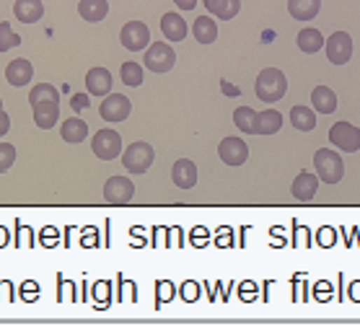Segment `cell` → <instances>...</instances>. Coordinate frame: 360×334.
Masks as SVG:
<instances>
[{"mask_svg":"<svg viewBox=\"0 0 360 334\" xmlns=\"http://www.w3.org/2000/svg\"><path fill=\"white\" fill-rule=\"evenodd\" d=\"M254 88H257L259 102L275 104V102H280V99L285 96V91H288V78H285L283 70L265 68L257 76V83H254Z\"/></svg>","mask_w":360,"mask_h":334,"instance_id":"6da1fadb","label":"cell"},{"mask_svg":"<svg viewBox=\"0 0 360 334\" xmlns=\"http://www.w3.org/2000/svg\"><path fill=\"white\" fill-rule=\"evenodd\" d=\"M314 169H317L319 181H326V184H337L345 176V161L332 148H319L314 153Z\"/></svg>","mask_w":360,"mask_h":334,"instance_id":"7a4b0ae2","label":"cell"},{"mask_svg":"<svg viewBox=\"0 0 360 334\" xmlns=\"http://www.w3.org/2000/svg\"><path fill=\"white\" fill-rule=\"evenodd\" d=\"M153 158H155V151L151 143H132L125 151V155H122V166L130 174H146L153 166Z\"/></svg>","mask_w":360,"mask_h":334,"instance_id":"3957f363","label":"cell"},{"mask_svg":"<svg viewBox=\"0 0 360 334\" xmlns=\"http://www.w3.org/2000/svg\"><path fill=\"white\" fill-rule=\"evenodd\" d=\"M151 73H169L176 65V52L172 44L166 42H151L146 50V62H143Z\"/></svg>","mask_w":360,"mask_h":334,"instance_id":"277c9868","label":"cell"},{"mask_svg":"<svg viewBox=\"0 0 360 334\" xmlns=\"http://www.w3.org/2000/svg\"><path fill=\"white\" fill-rule=\"evenodd\" d=\"M91 148H94L96 158H102V161H114V158H120L122 153V137L117 130H109L104 127L99 130L91 140Z\"/></svg>","mask_w":360,"mask_h":334,"instance_id":"5b68a950","label":"cell"},{"mask_svg":"<svg viewBox=\"0 0 360 334\" xmlns=\"http://www.w3.org/2000/svg\"><path fill=\"white\" fill-rule=\"evenodd\" d=\"M324 50L332 65H347L352 60V36L347 32H335L324 39Z\"/></svg>","mask_w":360,"mask_h":334,"instance_id":"8992f818","label":"cell"},{"mask_svg":"<svg viewBox=\"0 0 360 334\" xmlns=\"http://www.w3.org/2000/svg\"><path fill=\"white\" fill-rule=\"evenodd\" d=\"M120 42L130 52H143L151 44V29L143 21H130V24L122 26Z\"/></svg>","mask_w":360,"mask_h":334,"instance_id":"52a82bcc","label":"cell"},{"mask_svg":"<svg viewBox=\"0 0 360 334\" xmlns=\"http://www.w3.org/2000/svg\"><path fill=\"white\" fill-rule=\"evenodd\" d=\"M135 197V184L127 176H109L104 181V200L109 205H127Z\"/></svg>","mask_w":360,"mask_h":334,"instance_id":"ba28073f","label":"cell"},{"mask_svg":"<svg viewBox=\"0 0 360 334\" xmlns=\"http://www.w3.org/2000/svg\"><path fill=\"white\" fill-rule=\"evenodd\" d=\"M132 111V104L125 94H109L102 99V106H99V114H102L104 122H125Z\"/></svg>","mask_w":360,"mask_h":334,"instance_id":"9c48e42d","label":"cell"},{"mask_svg":"<svg viewBox=\"0 0 360 334\" xmlns=\"http://www.w3.org/2000/svg\"><path fill=\"white\" fill-rule=\"evenodd\" d=\"M329 143L335 148H342L345 153H355L360 151V130L352 127L350 122H337L329 130Z\"/></svg>","mask_w":360,"mask_h":334,"instance_id":"30bf717a","label":"cell"},{"mask_svg":"<svg viewBox=\"0 0 360 334\" xmlns=\"http://www.w3.org/2000/svg\"><path fill=\"white\" fill-rule=\"evenodd\" d=\"M218 155L226 166H244L249 161V146L241 137H223L218 146Z\"/></svg>","mask_w":360,"mask_h":334,"instance_id":"8fae6325","label":"cell"},{"mask_svg":"<svg viewBox=\"0 0 360 334\" xmlns=\"http://www.w3.org/2000/svg\"><path fill=\"white\" fill-rule=\"evenodd\" d=\"M112 73L106 68H102V65H96V68H91L86 73V91L88 96H99V99H104V96L112 94Z\"/></svg>","mask_w":360,"mask_h":334,"instance_id":"7c38bea8","label":"cell"},{"mask_svg":"<svg viewBox=\"0 0 360 334\" xmlns=\"http://www.w3.org/2000/svg\"><path fill=\"white\" fill-rule=\"evenodd\" d=\"M172 181L179 189H192L198 184V166L189 161V158H179L172 166Z\"/></svg>","mask_w":360,"mask_h":334,"instance_id":"4fadbf2b","label":"cell"},{"mask_svg":"<svg viewBox=\"0 0 360 334\" xmlns=\"http://www.w3.org/2000/svg\"><path fill=\"white\" fill-rule=\"evenodd\" d=\"M317 192H319V176L311 172H300L291 184V195L296 200H303V202L317 197Z\"/></svg>","mask_w":360,"mask_h":334,"instance_id":"5bb4252c","label":"cell"},{"mask_svg":"<svg viewBox=\"0 0 360 334\" xmlns=\"http://www.w3.org/2000/svg\"><path fill=\"white\" fill-rule=\"evenodd\" d=\"M32 78H34V65L29 60H13L6 65V81H8L11 86H29L32 83Z\"/></svg>","mask_w":360,"mask_h":334,"instance_id":"9a60e30c","label":"cell"},{"mask_svg":"<svg viewBox=\"0 0 360 334\" xmlns=\"http://www.w3.org/2000/svg\"><path fill=\"white\" fill-rule=\"evenodd\" d=\"M280 127H283V114L277 109L257 111V117H254V135H275Z\"/></svg>","mask_w":360,"mask_h":334,"instance_id":"2e32d148","label":"cell"},{"mask_svg":"<svg viewBox=\"0 0 360 334\" xmlns=\"http://www.w3.org/2000/svg\"><path fill=\"white\" fill-rule=\"evenodd\" d=\"M13 16H16L21 24H36V21L44 16L42 0H16V3H13Z\"/></svg>","mask_w":360,"mask_h":334,"instance_id":"e0dca14e","label":"cell"},{"mask_svg":"<svg viewBox=\"0 0 360 334\" xmlns=\"http://www.w3.org/2000/svg\"><path fill=\"white\" fill-rule=\"evenodd\" d=\"M161 32L169 42H181V39H187V21L179 13H163Z\"/></svg>","mask_w":360,"mask_h":334,"instance_id":"ac0fdd59","label":"cell"},{"mask_svg":"<svg viewBox=\"0 0 360 334\" xmlns=\"http://www.w3.org/2000/svg\"><path fill=\"white\" fill-rule=\"evenodd\" d=\"M288 11H291V16L296 18V21L306 24V21L319 16L321 0H288Z\"/></svg>","mask_w":360,"mask_h":334,"instance_id":"d6986e66","label":"cell"},{"mask_svg":"<svg viewBox=\"0 0 360 334\" xmlns=\"http://www.w3.org/2000/svg\"><path fill=\"white\" fill-rule=\"evenodd\" d=\"M78 13H81V18L88 21V24H99V21H104L106 13H109V3H106V0H81V3H78Z\"/></svg>","mask_w":360,"mask_h":334,"instance_id":"ffe728a7","label":"cell"},{"mask_svg":"<svg viewBox=\"0 0 360 334\" xmlns=\"http://www.w3.org/2000/svg\"><path fill=\"white\" fill-rule=\"evenodd\" d=\"M311 106L319 111V114H332L337 109V96L329 86H317L311 91Z\"/></svg>","mask_w":360,"mask_h":334,"instance_id":"44dd1931","label":"cell"},{"mask_svg":"<svg viewBox=\"0 0 360 334\" xmlns=\"http://www.w3.org/2000/svg\"><path fill=\"white\" fill-rule=\"evenodd\" d=\"M60 135L65 143H83L88 137V125L81 117H70V120L62 122Z\"/></svg>","mask_w":360,"mask_h":334,"instance_id":"7402d4cb","label":"cell"},{"mask_svg":"<svg viewBox=\"0 0 360 334\" xmlns=\"http://www.w3.org/2000/svg\"><path fill=\"white\" fill-rule=\"evenodd\" d=\"M205 8L218 16L221 21H231V18L239 16L241 11V0H205Z\"/></svg>","mask_w":360,"mask_h":334,"instance_id":"603a6c76","label":"cell"},{"mask_svg":"<svg viewBox=\"0 0 360 334\" xmlns=\"http://www.w3.org/2000/svg\"><path fill=\"white\" fill-rule=\"evenodd\" d=\"M60 120V104H39L34 106V125L39 130H50Z\"/></svg>","mask_w":360,"mask_h":334,"instance_id":"cb8c5ba5","label":"cell"},{"mask_svg":"<svg viewBox=\"0 0 360 334\" xmlns=\"http://www.w3.org/2000/svg\"><path fill=\"white\" fill-rule=\"evenodd\" d=\"M192 34L200 44H213L218 39V24H215L210 16H200L195 24H192Z\"/></svg>","mask_w":360,"mask_h":334,"instance_id":"d4e9b609","label":"cell"},{"mask_svg":"<svg viewBox=\"0 0 360 334\" xmlns=\"http://www.w3.org/2000/svg\"><path fill=\"white\" fill-rule=\"evenodd\" d=\"M296 44L300 47V52H306V55H314V52H319L321 47H324V36H321V32L319 29H300L298 36H296Z\"/></svg>","mask_w":360,"mask_h":334,"instance_id":"484cf974","label":"cell"},{"mask_svg":"<svg viewBox=\"0 0 360 334\" xmlns=\"http://www.w3.org/2000/svg\"><path fill=\"white\" fill-rule=\"evenodd\" d=\"M291 125L300 132H311L317 127V114L311 106H293L291 109Z\"/></svg>","mask_w":360,"mask_h":334,"instance_id":"4316f807","label":"cell"},{"mask_svg":"<svg viewBox=\"0 0 360 334\" xmlns=\"http://www.w3.org/2000/svg\"><path fill=\"white\" fill-rule=\"evenodd\" d=\"M29 104L32 106H39V104H60V91L50 83H39L29 91Z\"/></svg>","mask_w":360,"mask_h":334,"instance_id":"83f0119b","label":"cell"},{"mask_svg":"<svg viewBox=\"0 0 360 334\" xmlns=\"http://www.w3.org/2000/svg\"><path fill=\"white\" fill-rule=\"evenodd\" d=\"M120 78H122V83H125V86L137 88V86H143L146 70H143L140 62H125V65L120 68Z\"/></svg>","mask_w":360,"mask_h":334,"instance_id":"f1b7e54d","label":"cell"},{"mask_svg":"<svg viewBox=\"0 0 360 334\" xmlns=\"http://www.w3.org/2000/svg\"><path fill=\"white\" fill-rule=\"evenodd\" d=\"M254 117H257V111L251 109V106H239V109L233 111V125H236L241 132L254 135Z\"/></svg>","mask_w":360,"mask_h":334,"instance_id":"f546056e","label":"cell"},{"mask_svg":"<svg viewBox=\"0 0 360 334\" xmlns=\"http://www.w3.org/2000/svg\"><path fill=\"white\" fill-rule=\"evenodd\" d=\"M18 44H21V36L11 29V24L0 21V52H8L13 47H18Z\"/></svg>","mask_w":360,"mask_h":334,"instance_id":"4dcf8cb0","label":"cell"},{"mask_svg":"<svg viewBox=\"0 0 360 334\" xmlns=\"http://www.w3.org/2000/svg\"><path fill=\"white\" fill-rule=\"evenodd\" d=\"M16 161V146L11 143H0V174H6Z\"/></svg>","mask_w":360,"mask_h":334,"instance_id":"1f68e13d","label":"cell"},{"mask_svg":"<svg viewBox=\"0 0 360 334\" xmlns=\"http://www.w3.org/2000/svg\"><path fill=\"white\" fill-rule=\"evenodd\" d=\"M70 106L76 111H83V109H88L91 104H88V94H73L70 96Z\"/></svg>","mask_w":360,"mask_h":334,"instance_id":"d6a6232c","label":"cell"},{"mask_svg":"<svg viewBox=\"0 0 360 334\" xmlns=\"http://www.w3.org/2000/svg\"><path fill=\"white\" fill-rule=\"evenodd\" d=\"M8 130H11V117H8V114H6L3 109H0V137L6 135Z\"/></svg>","mask_w":360,"mask_h":334,"instance_id":"836d02e7","label":"cell"},{"mask_svg":"<svg viewBox=\"0 0 360 334\" xmlns=\"http://www.w3.org/2000/svg\"><path fill=\"white\" fill-rule=\"evenodd\" d=\"M174 3H176V8L179 11H192L198 6V0H174Z\"/></svg>","mask_w":360,"mask_h":334,"instance_id":"e575fe53","label":"cell"},{"mask_svg":"<svg viewBox=\"0 0 360 334\" xmlns=\"http://www.w3.org/2000/svg\"><path fill=\"white\" fill-rule=\"evenodd\" d=\"M221 86H223V94H226V96H239V88H233L231 83H228V81H223Z\"/></svg>","mask_w":360,"mask_h":334,"instance_id":"d590c367","label":"cell"},{"mask_svg":"<svg viewBox=\"0 0 360 334\" xmlns=\"http://www.w3.org/2000/svg\"><path fill=\"white\" fill-rule=\"evenodd\" d=\"M0 109H3V99H0Z\"/></svg>","mask_w":360,"mask_h":334,"instance_id":"8d00e7d4","label":"cell"}]
</instances>
